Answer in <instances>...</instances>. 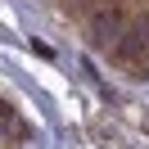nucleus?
Segmentation results:
<instances>
[{"instance_id": "f257e3e1", "label": "nucleus", "mask_w": 149, "mask_h": 149, "mask_svg": "<svg viewBox=\"0 0 149 149\" xmlns=\"http://www.w3.org/2000/svg\"><path fill=\"white\" fill-rule=\"evenodd\" d=\"M127 23H131V9H127V0H95L91 5V14H86V32H91V41L100 50H118V41H122V32H127Z\"/></svg>"}, {"instance_id": "f03ea898", "label": "nucleus", "mask_w": 149, "mask_h": 149, "mask_svg": "<svg viewBox=\"0 0 149 149\" xmlns=\"http://www.w3.org/2000/svg\"><path fill=\"white\" fill-rule=\"evenodd\" d=\"M113 59H118L131 77H149V5L131 14V23H127V32H122Z\"/></svg>"}]
</instances>
